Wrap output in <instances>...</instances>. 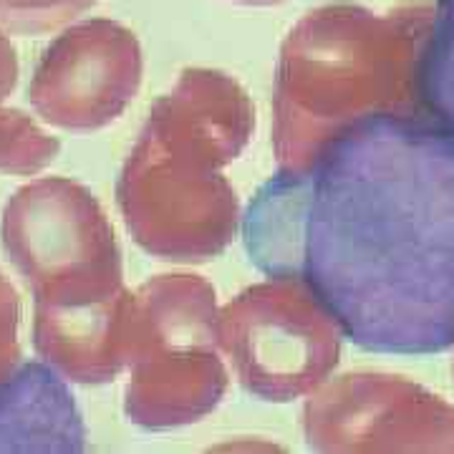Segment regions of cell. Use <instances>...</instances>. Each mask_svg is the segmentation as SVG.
<instances>
[{"label": "cell", "mask_w": 454, "mask_h": 454, "mask_svg": "<svg viewBox=\"0 0 454 454\" xmlns=\"http://www.w3.org/2000/svg\"><path fill=\"white\" fill-rule=\"evenodd\" d=\"M243 235L265 276L301 280L358 348L454 346V137L432 119H356L303 169H278Z\"/></svg>", "instance_id": "6da1fadb"}, {"label": "cell", "mask_w": 454, "mask_h": 454, "mask_svg": "<svg viewBox=\"0 0 454 454\" xmlns=\"http://www.w3.org/2000/svg\"><path fill=\"white\" fill-rule=\"evenodd\" d=\"M255 124L250 98L212 71L184 74L157 98L119 175L116 202L131 238L169 260H207L235 238L238 197L223 175Z\"/></svg>", "instance_id": "7a4b0ae2"}, {"label": "cell", "mask_w": 454, "mask_h": 454, "mask_svg": "<svg viewBox=\"0 0 454 454\" xmlns=\"http://www.w3.org/2000/svg\"><path fill=\"white\" fill-rule=\"evenodd\" d=\"M217 324L215 291L202 278L160 276L134 293L124 411L137 427L172 429L220 404L227 372Z\"/></svg>", "instance_id": "3957f363"}, {"label": "cell", "mask_w": 454, "mask_h": 454, "mask_svg": "<svg viewBox=\"0 0 454 454\" xmlns=\"http://www.w3.org/2000/svg\"><path fill=\"white\" fill-rule=\"evenodd\" d=\"M0 240L35 301L124 288L112 223L74 179L43 177L20 187L3 210Z\"/></svg>", "instance_id": "277c9868"}, {"label": "cell", "mask_w": 454, "mask_h": 454, "mask_svg": "<svg viewBox=\"0 0 454 454\" xmlns=\"http://www.w3.org/2000/svg\"><path fill=\"white\" fill-rule=\"evenodd\" d=\"M220 346L240 384L265 402L321 389L336 369L340 328L295 278H268L220 310Z\"/></svg>", "instance_id": "5b68a950"}, {"label": "cell", "mask_w": 454, "mask_h": 454, "mask_svg": "<svg viewBox=\"0 0 454 454\" xmlns=\"http://www.w3.org/2000/svg\"><path fill=\"white\" fill-rule=\"evenodd\" d=\"M142 83V53L127 28L89 20L59 35L35 66V114L66 131H97L119 119Z\"/></svg>", "instance_id": "8992f818"}, {"label": "cell", "mask_w": 454, "mask_h": 454, "mask_svg": "<svg viewBox=\"0 0 454 454\" xmlns=\"http://www.w3.org/2000/svg\"><path fill=\"white\" fill-rule=\"evenodd\" d=\"M134 293L35 301L33 346L43 364L74 384H106L127 369Z\"/></svg>", "instance_id": "52a82bcc"}, {"label": "cell", "mask_w": 454, "mask_h": 454, "mask_svg": "<svg viewBox=\"0 0 454 454\" xmlns=\"http://www.w3.org/2000/svg\"><path fill=\"white\" fill-rule=\"evenodd\" d=\"M83 450V417L61 373L33 361L0 381V452Z\"/></svg>", "instance_id": "ba28073f"}, {"label": "cell", "mask_w": 454, "mask_h": 454, "mask_svg": "<svg viewBox=\"0 0 454 454\" xmlns=\"http://www.w3.org/2000/svg\"><path fill=\"white\" fill-rule=\"evenodd\" d=\"M414 86L427 116L454 137V0H437L417 66Z\"/></svg>", "instance_id": "9c48e42d"}, {"label": "cell", "mask_w": 454, "mask_h": 454, "mask_svg": "<svg viewBox=\"0 0 454 454\" xmlns=\"http://www.w3.org/2000/svg\"><path fill=\"white\" fill-rule=\"evenodd\" d=\"M59 139L51 137L20 109H0V172L38 175L59 154Z\"/></svg>", "instance_id": "30bf717a"}, {"label": "cell", "mask_w": 454, "mask_h": 454, "mask_svg": "<svg viewBox=\"0 0 454 454\" xmlns=\"http://www.w3.org/2000/svg\"><path fill=\"white\" fill-rule=\"evenodd\" d=\"M94 0H0V26L16 33L51 31L79 16Z\"/></svg>", "instance_id": "8fae6325"}, {"label": "cell", "mask_w": 454, "mask_h": 454, "mask_svg": "<svg viewBox=\"0 0 454 454\" xmlns=\"http://www.w3.org/2000/svg\"><path fill=\"white\" fill-rule=\"evenodd\" d=\"M20 301L11 280L0 270V381L11 379L20 369Z\"/></svg>", "instance_id": "7c38bea8"}, {"label": "cell", "mask_w": 454, "mask_h": 454, "mask_svg": "<svg viewBox=\"0 0 454 454\" xmlns=\"http://www.w3.org/2000/svg\"><path fill=\"white\" fill-rule=\"evenodd\" d=\"M18 83V59L16 49L11 46L8 35L0 31V101L11 97Z\"/></svg>", "instance_id": "4fadbf2b"}]
</instances>
